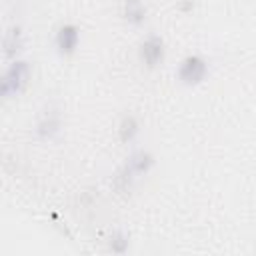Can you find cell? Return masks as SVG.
<instances>
[{
  "label": "cell",
  "mask_w": 256,
  "mask_h": 256,
  "mask_svg": "<svg viewBox=\"0 0 256 256\" xmlns=\"http://www.w3.org/2000/svg\"><path fill=\"white\" fill-rule=\"evenodd\" d=\"M28 78H30V66H28V62L14 58V60L8 64V68H6L4 76H2V84H0V94H2V98L8 100V98L18 96V94L26 88Z\"/></svg>",
  "instance_id": "cell-1"
},
{
  "label": "cell",
  "mask_w": 256,
  "mask_h": 256,
  "mask_svg": "<svg viewBox=\"0 0 256 256\" xmlns=\"http://www.w3.org/2000/svg\"><path fill=\"white\" fill-rule=\"evenodd\" d=\"M206 74H208V64H206V60H204L202 56H198V54L186 56V58L180 62L178 72H176L178 80H180L184 86H196V84L204 82Z\"/></svg>",
  "instance_id": "cell-2"
},
{
  "label": "cell",
  "mask_w": 256,
  "mask_h": 256,
  "mask_svg": "<svg viewBox=\"0 0 256 256\" xmlns=\"http://www.w3.org/2000/svg\"><path fill=\"white\" fill-rule=\"evenodd\" d=\"M140 60L146 68H156L164 60V40L158 34L148 36L140 46Z\"/></svg>",
  "instance_id": "cell-3"
},
{
  "label": "cell",
  "mask_w": 256,
  "mask_h": 256,
  "mask_svg": "<svg viewBox=\"0 0 256 256\" xmlns=\"http://www.w3.org/2000/svg\"><path fill=\"white\" fill-rule=\"evenodd\" d=\"M78 40H80V30L74 24H62L56 32V48L64 56H70L76 50Z\"/></svg>",
  "instance_id": "cell-4"
},
{
  "label": "cell",
  "mask_w": 256,
  "mask_h": 256,
  "mask_svg": "<svg viewBox=\"0 0 256 256\" xmlns=\"http://www.w3.org/2000/svg\"><path fill=\"white\" fill-rule=\"evenodd\" d=\"M60 126H62L60 112L50 108V110H46V112L42 114V118L38 120V128H36V132H38L40 138L48 140V138H52V136H56V134L60 132Z\"/></svg>",
  "instance_id": "cell-5"
},
{
  "label": "cell",
  "mask_w": 256,
  "mask_h": 256,
  "mask_svg": "<svg viewBox=\"0 0 256 256\" xmlns=\"http://www.w3.org/2000/svg\"><path fill=\"white\" fill-rule=\"evenodd\" d=\"M126 166L136 174V176H140V174H146L152 166H154V156L148 152V150H134L130 156H128V160H126Z\"/></svg>",
  "instance_id": "cell-6"
},
{
  "label": "cell",
  "mask_w": 256,
  "mask_h": 256,
  "mask_svg": "<svg viewBox=\"0 0 256 256\" xmlns=\"http://www.w3.org/2000/svg\"><path fill=\"white\" fill-rule=\"evenodd\" d=\"M122 14H124V20L128 24H142L144 18H146V6H144V0H124V8H122Z\"/></svg>",
  "instance_id": "cell-7"
},
{
  "label": "cell",
  "mask_w": 256,
  "mask_h": 256,
  "mask_svg": "<svg viewBox=\"0 0 256 256\" xmlns=\"http://www.w3.org/2000/svg\"><path fill=\"white\" fill-rule=\"evenodd\" d=\"M20 50H22V30L20 26H10L4 34V56L16 58Z\"/></svg>",
  "instance_id": "cell-8"
},
{
  "label": "cell",
  "mask_w": 256,
  "mask_h": 256,
  "mask_svg": "<svg viewBox=\"0 0 256 256\" xmlns=\"http://www.w3.org/2000/svg\"><path fill=\"white\" fill-rule=\"evenodd\" d=\"M134 178H136V174L124 164V166L116 172V176L112 178V186H114V190H116L118 194H126V192H130V188H132V184H134Z\"/></svg>",
  "instance_id": "cell-9"
},
{
  "label": "cell",
  "mask_w": 256,
  "mask_h": 256,
  "mask_svg": "<svg viewBox=\"0 0 256 256\" xmlns=\"http://www.w3.org/2000/svg\"><path fill=\"white\" fill-rule=\"evenodd\" d=\"M140 130V124L138 120L132 116V114H126L122 120H120V126H118V136H120V142H132L134 136L138 134Z\"/></svg>",
  "instance_id": "cell-10"
},
{
  "label": "cell",
  "mask_w": 256,
  "mask_h": 256,
  "mask_svg": "<svg viewBox=\"0 0 256 256\" xmlns=\"http://www.w3.org/2000/svg\"><path fill=\"white\" fill-rule=\"evenodd\" d=\"M108 246H110V250H112L114 254H124V252L128 250V234L122 232V230L114 232V234L110 236Z\"/></svg>",
  "instance_id": "cell-11"
}]
</instances>
